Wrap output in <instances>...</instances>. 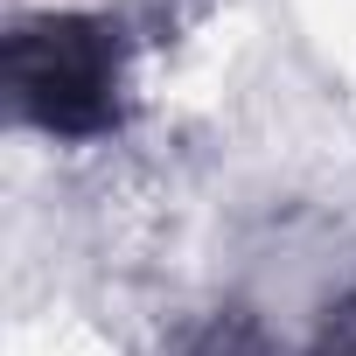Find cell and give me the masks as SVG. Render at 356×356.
Masks as SVG:
<instances>
[{"label": "cell", "instance_id": "6da1fadb", "mask_svg": "<svg viewBox=\"0 0 356 356\" xmlns=\"http://www.w3.org/2000/svg\"><path fill=\"white\" fill-rule=\"evenodd\" d=\"M133 35L112 15H35L0 49V84L22 126L49 140H105L126 119Z\"/></svg>", "mask_w": 356, "mask_h": 356}, {"label": "cell", "instance_id": "7a4b0ae2", "mask_svg": "<svg viewBox=\"0 0 356 356\" xmlns=\"http://www.w3.org/2000/svg\"><path fill=\"white\" fill-rule=\"evenodd\" d=\"M307 356H356V293L342 307H328V321H321V335H314Z\"/></svg>", "mask_w": 356, "mask_h": 356}]
</instances>
